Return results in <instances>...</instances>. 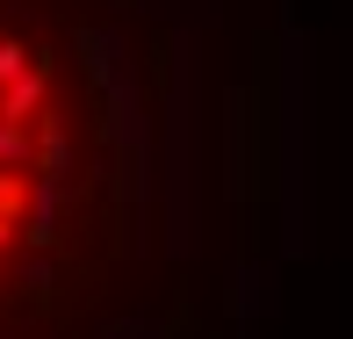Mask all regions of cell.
Returning <instances> with one entry per match:
<instances>
[{
    "label": "cell",
    "mask_w": 353,
    "mask_h": 339,
    "mask_svg": "<svg viewBox=\"0 0 353 339\" xmlns=\"http://www.w3.org/2000/svg\"><path fill=\"white\" fill-rule=\"evenodd\" d=\"M0 51H8V37H0ZM0 246H8V217H0Z\"/></svg>",
    "instance_id": "6da1fadb"
}]
</instances>
